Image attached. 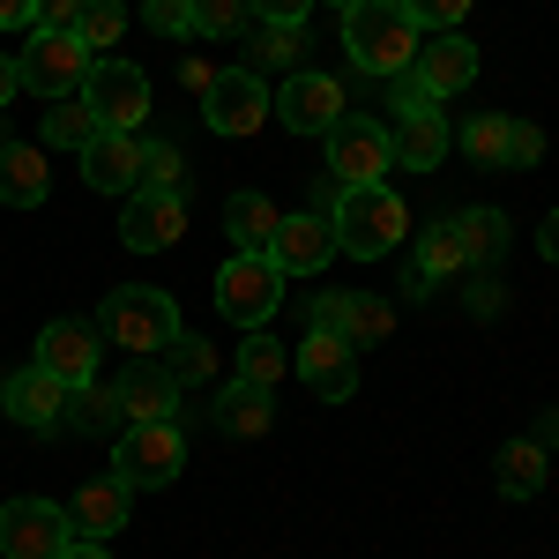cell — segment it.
<instances>
[{
	"mask_svg": "<svg viewBox=\"0 0 559 559\" xmlns=\"http://www.w3.org/2000/svg\"><path fill=\"white\" fill-rule=\"evenodd\" d=\"M395 8H403L418 31H455V23L471 15V0H395Z\"/></svg>",
	"mask_w": 559,
	"mask_h": 559,
	"instance_id": "cell-38",
	"label": "cell"
},
{
	"mask_svg": "<svg viewBox=\"0 0 559 559\" xmlns=\"http://www.w3.org/2000/svg\"><path fill=\"white\" fill-rule=\"evenodd\" d=\"M179 83L194 90V97H210V83H216V68H210V60H187V68H179Z\"/></svg>",
	"mask_w": 559,
	"mask_h": 559,
	"instance_id": "cell-45",
	"label": "cell"
},
{
	"mask_svg": "<svg viewBox=\"0 0 559 559\" xmlns=\"http://www.w3.org/2000/svg\"><path fill=\"white\" fill-rule=\"evenodd\" d=\"M299 381L321 395V403H344V395H358V350L344 344V336H329V329H306L299 344Z\"/></svg>",
	"mask_w": 559,
	"mask_h": 559,
	"instance_id": "cell-17",
	"label": "cell"
},
{
	"mask_svg": "<svg viewBox=\"0 0 559 559\" xmlns=\"http://www.w3.org/2000/svg\"><path fill=\"white\" fill-rule=\"evenodd\" d=\"M276 202L254 194V187H239L231 202H224V231H231V254H269V239H276Z\"/></svg>",
	"mask_w": 559,
	"mask_h": 559,
	"instance_id": "cell-24",
	"label": "cell"
},
{
	"mask_svg": "<svg viewBox=\"0 0 559 559\" xmlns=\"http://www.w3.org/2000/svg\"><path fill=\"white\" fill-rule=\"evenodd\" d=\"M15 68H23V90H38V97H75L90 83V68H97V52L75 31H38Z\"/></svg>",
	"mask_w": 559,
	"mask_h": 559,
	"instance_id": "cell-7",
	"label": "cell"
},
{
	"mask_svg": "<svg viewBox=\"0 0 559 559\" xmlns=\"http://www.w3.org/2000/svg\"><path fill=\"white\" fill-rule=\"evenodd\" d=\"M284 366H292V350L276 344V336H261V329H247V344H239V381L276 388V381H284Z\"/></svg>",
	"mask_w": 559,
	"mask_h": 559,
	"instance_id": "cell-32",
	"label": "cell"
},
{
	"mask_svg": "<svg viewBox=\"0 0 559 559\" xmlns=\"http://www.w3.org/2000/svg\"><path fill=\"white\" fill-rule=\"evenodd\" d=\"M83 0H38V31H75Z\"/></svg>",
	"mask_w": 559,
	"mask_h": 559,
	"instance_id": "cell-42",
	"label": "cell"
},
{
	"mask_svg": "<svg viewBox=\"0 0 559 559\" xmlns=\"http://www.w3.org/2000/svg\"><path fill=\"white\" fill-rule=\"evenodd\" d=\"M313 329H329V336H344L350 350H366V344H388L395 313H388V299H373V292H321V299H313Z\"/></svg>",
	"mask_w": 559,
	"mask_h": 559,
	"instance_id": "cell-15",
	"label": "cell"
},
{
	"mask_svg": "<svg viewBox=\"0 0 559 559\" xmlns=\"http://www.w3.org/2000/svg\"><path fill=\"white\" fill-rule=\"evenodd\" d=\"M545 477H552L545 440H508V448H500V463H492V485H500L508 500H537V492H545Z\"/></svg>",
	"mask_w": 559,
	"mask_h": 559,
	"instance_id": "cell-25",
	"label": "cell"
},
{
	"mask_svg": "<svg viewBox=\"0 0 559 559\" xmlns=\"http://www.w3.org/2000/svg\"><path fill=\"white\" fill-rule=\"evenodd\" d=\"M284 306V269L269 254H231L216 269V313L239 321V329H261L269 313Z\"/></svg>",
	"mask_w": 559,
	"mask_h": 559,
	"instance_id": "cell-5",
	"label": "cell"
},
{
	"mask_svg": "<svg viewBox=\"0 0 559 559\" xmlns=\"http://www.w3.org/2000/svg\"><path fill=\"white\" fill-rule=\"evenodd\" d=\"M448 231H455V247H463V261H500V247H508V216L500 210H463L448 216Z\"/></svg>",
	"mask_w": 559,
	"mask_h": 559,
	"instance_id": "cell-27",
	"label": "cell"
},
{
	"mask_svg": "<svg viewBox=\"0 0 559 559\" xmlns=\"http://www.w3.org/2000/svg\"><path fill=\"white\" fill-rule=\"evenodd\" d=\"M120 31H128V8L120 0H83V15H75V38L105 60V45H120Z\"/></svg>",
	"mask_w": 559,
	"mask_h": 559,
	"instance_id": "cell-33",
	"label": "cell"
},
{
	"mask_svg": "<svg viewBox=\"0 0 559 559\" xmlns=\"http://www.w3.org/2000/svg\"><path fill=\"white\" fill-rule=\"evenodd\" d=\"M75 97L97 112V128H112V134H142V120H150V75L134 60H97Z\"/></svg>",
	"mask_w": 559,
	"mask_h": 559,
	"instance_id": "cell-6",
	"label": "cell"
},
{
	"mask_svg": "<svg viewBox=\"0 0 559 559\" xmlns=\"http://www.w3.org/2000/svg\"><path fill=\"white\" fill-rule=\"evenodd\" d=\"M179 471H187V432H179V418L128 426L120 448H112V477H120L128 492H157V485H173Z\"/></svg>",
	"mask_w": 559,
	"mask_h": 559,
	"instance_id": "cell-4",
	"label": "cell"
},
{
	"mask_svg": "<svg viewBox=\"0 0 559 559\" xmlns=\"http://www.w3.org/2000/svg\"><path fill=\"white\" fill-rule=\"evenodd\" d=\"M97 336L134 350V358H157L179 336V306L157 284H128V292H112V299L97 306Z\"/></svg>",
	"mask_w": 559,
	"mask_h": 559,
	"instance_id": "cell-3",
	"label": "cell"
},
{
	"mask_svg": "<svg viewBox=\"0 0 559 559\" xmlns=\"http://www.w3.org/2000/svg\"><path fill=\"white\" fill-rule=\"evenodd\" d=\"M97 112H90L83 97H52V112H45V150H75L83 157L90 142H97Z\"/></svg>",
	"mask_w": 559,
	"mask_h": 559,
	"instance_id": "cell-28",
	"label": "cell"
},
{
	"mask_svg": "<svg viewBox=\"0 0 559 559\" xmlns=\"http://www.w3.org/2000/svg\"><path fill=\"white\" fill-rule=\"evenodd\" d=\"M52 194V165L38 142H0V202L8 210H38Z\"/></svg>",
	"mask_w": 559,
	"mask_h": 559,
	"instance_id": "cell-22",
	"label": "cell"
},
{
	"mask_svg": "<svg viewBox=\"0 0 559 559\" xmlns=\"http://www.w3.org/2000/svg\"><path fill=\"white\" fill-rule=\"evenodd\" d=\"M269 261L284 276H321L336 261V224L329 210H299V216H276V239H269Z\"/></svg>",
	"mask_w": 559,
	"mask_h": 559,
	"instance_id": "cell-12",
	"label": "cell"
},
{
	"mask_svg": "<svg viewBox=\"0 0 559 559\" xmlns=\"http://www.w3.org/2000/svg\"><path fill=\"white\" fill-rule=\"evenodd\" d=\"M269 426H276V403H269V388L231 381L224 395H216V432H231V440H261Z\"/></svg>",
	"mask_w": 559,
	"mask_h": 559,
	"instance_id": "cell-26",
	"label": "cell"
},
{
	"mask_svg": "<svg viewBox=\"0 0 559 559\" xmlns=\"http://www.w3.org/2000/svg\"><path fill=\"white\" fill-rule=\"evenodd\" d=\"M202 120H210V134L239 142V134H254L261 120H276V97L261 90L254 68H216L210 97H202Z\"/></svg>",
	"mask_w": 559,
	"mask_h": 559,
	"instance_id": "cell-9",
	"label": "cell"
},
{
	"mask_svg": "<svg viewBox=\"0 0 559 559\" xmlns=\"http://www.w3.org/2000/svg\"><path fill=\"white\" fill-rule=\"evenodd\" d=\"M545 157V134L530 128V120H508V157H500V173H530Z\"/></svg>",
	"mask_w": 559,
	"mask_h": 559,
	"instance_id": "cell-39",
	"label": "cell"
},
{
	"mask_svg": "<svg viewBox=\"0 0 559 559\" xmlns=\"http://www.w3.org/2000/svg\"><path fill=\"white\" fill-rule=\"evenodd\" d=\"M388 97H395V112H432L440 97L418 83V68H403V75H388Z\"/></svg>",
	"mask_w": 559,
	"mask_h": 559,
	"instance_id": "cell-41",
	"label": "cell"
},
{
	"mask_svg": "<svg viewBox=\"0 0 559 559\" xmlns=\"http://www.w3.org/2000/svg\"><path fill=\"white\" fill-rule=\"evenodd\" d=\"M411 68H418V83H426L432 97H455V90L477 83V45L463 38V31H432Z\"/></svg>",
	"mask_w": 559,
	"mask_h": 559,
	"instance_id": "cell-19",
	"label": "cell"
},
{
	"mask_svg": "<svg viewBox=\"0 0 559 559\" xmlns=\"http://www.w3.org/2000/svg\"><path fill=\"white\" fill-rule=\"evenodd\" d=\"M142 23L179 38V31H194V0H142Z\"/></svg>",
	"mask_w": 559,
	"mask_h": 559,
	"instance_id": "cell-40",
	"label": "cell"
},
{
	"mask_svg": "<svg viewBox=\"0 0 559 559\" xmlns=\"http://www.w3.org/2000/svg\"><path fill=\"white\" fill-rule=\"evenodd\" d=\"M350 112V97L336 75H313V68H292V83L276 90V120L292 134H329Z\"/></svg>",
	"mask_w": 559,
	"mask_h": 559,
	"instance_id": "cell-11",
	"label": "cell"
},
{
	"mask_svg": "<svg viewBox=\"0 0 559 559\" xmlns=\"http://www.w3.org/2000/svg\"><path fill=\"white\" fill-rule=\"evenodd\" d=\"M112 395H120V418H128V426H157V418H179V395H187V388H179L165 366L142 358V366H128V373L112 381Z\"/></svg>",
	"mask_w": 559,
	"mask_h": 559,
	"instance_id": "cell-18",
	"label": "cell"
},
{
	"mask_svg": "<svg viewBox=\"0 0 559 559\" xmlns=\"http://www.w3.org/2000/svg\"><path fill=\"white\" fill-rule=\"evenodd\" d=\"M537 254H545V261H559V210L545 216V224H537Z\"/></svg>",
	"mask_w": 559,
	"mask_h": 559,
	"instance_id": "cell-47",
	"label": "cell"
},
{
	"mask_svg": "<svg viewBox=\"0 0 559 559\" xmlns=\"http://www.w3.org/2000/svg\"><path fill=\"white\" fill-rule=\"evenodd\" d=\"M142 187H150V194H187V157H179V142H142Z\"/></svg>",
	"mask_w": 559,
	"mask_h": 559,
	"instance_id": "cell-35",
	"label": "cell"
},
{
	"mask_svg": "<svg viewBox=\"0 0 559 559\" xmlns=\"http://www.w3.org/2000/svg\"><path fill=\"white\" fill-rule=\"evenodd\" d=\"M31 366H45L52 381H68V388L97 381V321H45Z\"/></svg>",
	"mask_w": 559,
	"mask_h": 559,
	"instance_id": "cell-16",
	"label": "cell"
},
{
	"mask_svg": "<svg viewBox=\"0 0 559 559\" xmlns=\"http://www.w3.org/2000/svg\"><path fill=\"white\" fill-rule=\"evenodd\" d=\"M388 150H395V165H411V173H432V165L448 157V120H440V105H432V112H395V128H388Z\"/></svg>",
	"mask_w": 559,
	"mask_h": 559,
	"instance_id": "cell-23",
	"label": "cell"
},
{
	"mask_svg": "<svg viewBox=\"0 0 559 559\" xmlns=\"http://www.w3.org/2000/svg\"><path fill=\"white\" fill-rule=\"evenodd\" d=\"M68 545H75L68 508H52V500H8L0 508V559H60Z\"/></svg>",
	"mask_w": 559,
	"mask_h": 559,
	"instance_id": "cell-10",
	"label": "cell"
},
{
	"mask_svg": "<svg viewBox=\"0 0 559 559\" xmlns=\"http://www.w3.org/2000/svg\"><path fill=\"white\" fill-rule=\"evenodd\" d=\"M254 23V0H194V38H239Z\"/></svg>",
	"mask_w": 559,
	"mask_h": 559,
	"instance_id": "cell-36",
	"label": "cell"
},
{
	"mask_svg": "<svg viewBox=\"0 0 559 559\" xmlns=\"http://www.w3.org/2000/svg\"><path fill=\"white\" fill-rule=\"evenodd\" d=\"M321 142H329V179H336V187H373V179H388V165H395L388 128L381 120H358V112H344Z\"/></svg>",
	"mask_w": 559,
	"mask_h": 559,
	"instance_id": "cell-8",
	"label": "cell"
},
{
	"mask_svg": "<svg viewBox=\"0 0 559 559\" xmlns=\"http://www.w3.org/2000/svg\"><path fill=\"white\" fill-rule=\"evenodd\" d=\"M329 224H336V254L350 261H381L403 247V231H411V210H403V194L373 179V187H336V202H329Z\"/></svg>",
	"mask_w": 559,
	"mask_h": 559,
	"instance_id": "cell-1",
	"label": "cell"
},
{
	"mask_svg": "<svg viewBox=\"0 0 559 559\" xmlns=\"http://www.w3.org/2000/svg\"><path fill=\"white\" fill-rule=\"evenodd\" d=\"M15 90H23V68H15V60H8V52H0V112H8V105H15Z\"/></svg>",
	"mask_w": 559,
	"mask_h": 559,
	"instance_id": "cell-46",
	"label": "cell"
},
{
	"mask_svg": "<svg viewBox=\"0 0 559 559\" xmlns=\"http://www.w3.org/2000/svg\"><path fill=\"white\" fill-rule=\"evenodd\" d=\"M83 179L97 187V194H134L142 187V134H97L83 150Z\"/></svg>",
	"mask_w": 559,
	"mask_h": 559,
	"instance_id": "cell-20",
	"label": "cell"
},
{
	"mask_svg": "<svg viewBox=\"0 0 559 559\" xmlns=\"http://www.w3.org/2000/svg\"><path fill=\"white\" fill-rule=\"evenodd\" d=\"M210 366H216L210 344H202V336H187V329H179L173 344H165V373H173L179 388H202V381H210Z\"/></svg>",
	"mask_w": 559,
	"mask_h": 559,
	"instance_id": "cell-37",
	"label": "cell"
},
{
	"mask_svg": "<svg viewBox=\"0 0 559 559\" xmlns=\"http://www.w3.org/2000/svg\"><path fill=\"white\" fill-rule=\"evenodd\" d=\"M336 8H344V0H336Z\"/></svg>",
	"mask_w": 559,
	"mask_h": 559,
	"instance_id": "cell-49",
	"label": "cell"
},
{
	"mask_svg": "<svg viewBox=\"0 0 559 559\" xmlns=\"http://www.w3.org/2000/svg\"><path fill=\"white\" fill-rule=\"evenodd\" d=\"M306 8H313V0H254L261 23H306Z\"/></svg>",
	"mask_w": 559,
	"mask_h": 559,
	"instance_id": "cell-43",
	"label": "cell"
},
{
	"mask_svg": "<svg viewBox=\"0 0 559 559\" xmlns=\"http://www.w3.org/2000/svg\"><path fill=\"white\" fill-rule=\"evenodd\" d=\"M128 485L120 477H90L83 492L68 500V530L75 537H90V545H105V537H120V522H128Z\"/></svg>",
	"mask_w": 559,
	"mask_h": 559,
	"instance_id": "cell-21",
	"label": "cell"
},
{
	"mask_svg": "<svg viewBox=\"0 0 559 559\" xmlns=\"http://www.w3.org/2000/svg\"><path fill=\"white\" fill-rule=\"evenodd\" d=\"M344 52L358 75H403L418 60V23L395 0H344Z\"/></svg>",
	"mask_w": 559,
	"mask_h": 559,
	"instance_id": "cell-2",
	"label": "cell"
},
{
	"mask_svg": "<svg viewBox=\"0 0 559 559\" xmlns=\"http://www.w3.org/2000/svg\"><path fill=\"white\" fill-rule=\"evenodd\" d=\"M411 276H426V292H432V284H448V276H471V261H463V247H455L448 224H426V231H418V261H411Z\"/></svg>",
	"mask_w": 559,
	"mask_h": 559,
	"instance_id": "cell-29",
	"label": "cell"
},
{
	"mask_svg": "<svg viewBox=\"0 0 559 559\" xmlns=\"http://www.w3.org/2000/svg\"><path fill=\"white\" fill-rule=\"evenodd\" d=\"M455 142H463L471 165H492V173H500V157H508V120H500V112H477V120H463Z\"/></svg>",
	"mask_w": 559,
	"mask_h": 559,
	"instance_id": "cell-34",
	"label": "cell"
},
{
	"mask_svg": "<svg viewBox=\"0 0 559 559\" xmlns=\"http://www.w3.org/2000/svg\"><path fill=\"white\" fill-rule=\"evenodd\" d=\"M60 559H112V552H105V545H90V537H75V545H68Z\"/></svg>",
	"mask_w": 559,
	"mask_h": 559,
	"instance_id": "cell-48",
	"label": "cell"
},
{
	"mask_svg": "<svg viewBox=\"0 0 559 559\" xmlns=\"http://www.w3.org/2000/svg\"><path fill=\"white\" fill-rule=\"evenodd\" d=\"M68 426H83V432H128L120 395H112V388H97V381H83L75 395H68Z\"/></svg>",
	"mask_w": 559,
	"mask_h": 559,
	"instance_id": "cell-31",
	"label": "cell"
},
{
	"mask_svg": "<svg viewBox=\"0 0 559 559\" xmlns=\"http://www.w3.org/2000/svg\"><path fill=\"white\" fill-rule=\"evenodd\" d=\"M38 23V0H0V31H31Z\"/></svg>",
	"mask_w": 559,
	"mask_h": 559,
	"instance_id": "cell-44",
	"label": "cell"
},
{
	"mask_svg": "<svg viewBox=\"0 0 559 559\" xmlns=\"http://www.w3.org/2000/svg\"><path fill=\"white\" fill-rule=\"evenodd\" d=\"M179 231H187V194H150V187L128 194V210H120L128 254H165V247H179Z\"/></svg>",
	"mask_w": 559,
	"mask_h": 559,
	"instance_id": "cell-13",
	"label": "cell"
},
{
	"mask_svg": "<svg viewBox=\"0 0 559 559\" xmlns=\"http://www.w3.org/2000/svg\"><path fill=\"white\" fill-rule=\"evenodd\" d=\"M68 395H75V388L52 381L45 366H23V373L0 381V411H8L15 426H31V432H60L68 426Z\"/></svg>",
	"mask_w": 559,
	"mask_h": 559,
	"instance_id": "cell-14",
	"label": "cell"
},
{
	"mask_svg": "<svg viewBox=\"0 0 559 559\" xmlns=\"http://www.w3.org/2000/svg\"><path fill=\"white\" fill-rule=\"evenodd\" d=\"M299 52H306V23H254V38H247L254 68H299Z\"/></svg>",
	"mask_w": 559,
	"mask_h": 559,
	"instance_id": "cell-30",
	"label": "cell"
}]
</instances>
